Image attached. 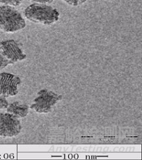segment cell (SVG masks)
I'll return each instance as SVG.
<instances>
[{
  "mask_svg": "<svg viewBox=\"0 0 142 160\" xmlns=\"http://www.w3.org/2000/svg\"><path fill=\"white\" fill-rule=\"evenodd\" d=\"M9 64V62L2 55L1 52H0V70L4 68Z\"/></svg>",
  "mask_w": 142,
  "mask_h": 160,
  "instance_id": "cell-10",
  "label": "cell"
},
{
  "mask_svg": "<svg viewBox=\"0 0 142 160\" xmlns=\"http://www.w3.org/2000/svg\"><path fill=\"white\" fill-rule=\"evenodd\" d=\"M23 0H0V4L11 6V7H17L20 5Z\"/></svg>",
  "mask_w": 142,
  "mask_h": 160,
  "instance_id": "cell-8",
  "label": "cell"
},
{
  "mask_svg": "<svg viewBox=\"0 0 142 160\" xmlns=\"http://www.w3.org/2000/svg\"><path fill=\"white\" fill-rule=\"evenodd\" d=\"M7 111L16 118L20 119L26 117L29 112V107L26 104L20 102H15L8 104Z\"/></svg>",
  "mask_w": 142,
  "mask_h": 160,
  "instance_id": "cell-7",
  "label": "cell"
},
{
  "mask_svg": "<svg viewBox=\"0 0 142 160\" xmlns=\"http://www.w3.org/2000/svg\"><path fill=\"white\" fill-rule=\"evenodd\" d=\"M21 130L18 118L8 112L0 114V137L13 138L18 135Z\"/></svg>",
  "mask_w": 142,
  "mask_h": 160,
  "instance_id": "cell-4",
  "label": "cell"
},
{
  "mask_svg": "<svg viewBox=\"0 0 142 160\" xmlns=\"http://www.w3.org/2000/svg\"><path fill=\"white\" fill-rule=\"evenodd\" d=\"M26 22L21 13L11 6L0 5V29L13 33L23 29Z\"/></svg>",
  "mask_w": 142,
  "mask_h": 160,
  "instance_id": "cell-2",
  "label": "cell"
},
{
  "mask_svg": "<svg viewBox=\"0 0 142 160\" xmlns=\"http://www.w3.org/2000/svg\"><path fill=\"white\" fill-rule=\"evenodd\" d=\"M31 1L34 2L36 3H38V4L46 5V4H51V3H53L54 0H31Z\"/></svg>",
  "mask_w": 142,
  "mask_h": 160,
  "instance_id": "cell-12",
  "label": "cell"
},
{
  "mask_svg": "<svg viewBox=\"0 0 142 160\" xmlns=\"http://www.w3.org/2000/svg\"><path fill=\"white\" fill-rule=\"evenodd\" d=\"M61 99V96L43 89L40 91L34 99L30 108L38 113H48Z\"/></svg>",
  "mask_w": 142,
  "mask_h": 160,
  "instance_id": "cell-3",
  "label": "cell"
},
{
  "mask_svg": "<svg viewBox=\"0 0 142 160\" xmlns=\"http://www.w3.org/2000/svg\"><path fill=\"white\" fill-rule=\"evenodd\" d=\"M8 106V102L5 98L0 96V110L7 109Z\"/></svg>",
  "mask_w": 142,
  "mask_h": 160,
  "instance_id": "cell-11",
  "label": "cell"
},
{
  "mask_svg": "<svg viewBox=\"0 0 142 160\" xmlns=\"http://www.w3.org/2000/svg\"><path fill=\"white\" fill-rule=\"evenodd\" d=\"M21 79L12 73H0V96L9 98L16 96L18 92V87Z\"/></svg>",
  "mask_w": 142,
  "mask_h": 160,
  "instance_id": "cell-6",
  "label": "cell"
},
{
  "mask_svg": "<svg viewBox=\"0 0 142 160\" xmlns=\"http://www.w3.org/2000/svg\"><path fill=\"white\" fill-rule=\"evenodd\" d=\"M24 14L28 20L45 25H51L59 18V13L56 9L44 4L30 5L25 10Z\"/></svg>",
  "mask_w": 142,
  "mask_h": 160,
  "instance_id": "cell-1",
  "label": "cell"
},
{
  "mask_svg": "<svg viewBox=\"0 0 142 160\" xmlns=\"http://www.w3.org/2000/svg\"><path fill=\"white\" fill-rule=\"evenodd\" d=\"M63 1L70 6L77 7L85 3L88 0H63Z\"/></svg>",
  "mask_w": 142,
  "mask_h": 160,
  "instance_id": "cell-9",
  "label": "cell"
},
{
  "mask_svg": "<svg viewBox=\"0 0 142 160\" xmlns=\"http://www.w3.org/2000/svg\"><path fill=\"white\" fill-rule=\"evenodd\" d=\"M0 52L10 64H13L26 58V55L23 53L20 44L14 40L0 42Z\"/></svg>",
  "mask_w": 142,
  "mask_h": 160,
  "instance_id": "cell-5",
  "label": "cell"
}]
</instances>
